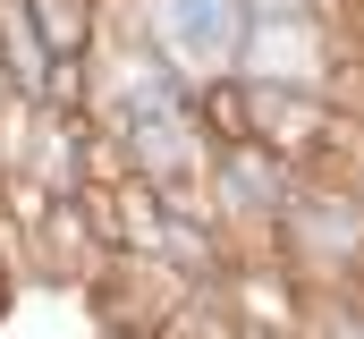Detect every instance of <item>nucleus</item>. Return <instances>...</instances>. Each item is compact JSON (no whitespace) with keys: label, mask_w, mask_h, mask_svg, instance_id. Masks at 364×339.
Segmentation results:
<instances>
[{"label":"nucleus","mask_w":364,"mask_h":339,"mask_svg":"<svg viewBox=\"0 0 364 339\" xmlns=\"http://www.w3.org/2000/svg\"><path fill=\"white\" fill-rule=\"evenodd\" d=\"M17 9L51 43V60H93L102 51V0H17Z\"/></svg>","instance_id":"2"},{"label":"nucleus","mask_w":364,"mask_h":339,"mask_svg":"<svg viewBox=\"0 0 364 339\" xmlns=\"http://www.w3.org/2000/svg\"><path fill=\"white\" fill-rule=\"evenodd\" d=\"M246 0H144V43L170 51L186 77H229L246 60Z\"/></svg>","instance_id":"1"}]
</instances>
